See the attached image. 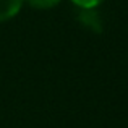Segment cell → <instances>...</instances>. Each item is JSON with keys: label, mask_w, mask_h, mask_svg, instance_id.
I'll list each match as a JSON object with an SVG mask.
<instances>
[{"label": "cell", "mask_w": 128, "mask_h": 128, "mask_svg": "<svg viewBox=\"0 0 128 128\" xmlns=\"http://www.w3.org/2000/svg\"><path fill=\"white\" fill-rule=\"evenodd\" d=\"M24 0H0V23L8 21L18 15Z\"/></svg>", "instance_id": "obj_2"}, {"label": "cell", "mask_w": 128, "mask_h": 128, "mask_svg": "<svg viewBox=\"0 0 128 128\" xmlns=\"http://www.w3.org/2000/svg\"><path fill=\"white\" fill-rule=\"evenodd\" d=\"M28 2L29 6L32 8H38V10H49V8H54L57 6L62 0H24Z\"/></svg>", "instance_id": "obj_3"}, {"label": "cell", "mask_w": 128, "mask_h": 128, "mask_svg": "<svg viewBox=\"0 0 128 128\" xmlns=\"http://www.w3.org/2000/svg\"><path fill=\"white\" fill-rule=\"evenodd\" d=\"M78 21H80V24H81L83 28L89 29V31L96 32V34L102 32V28H104L102 18L99 16V13H97L94 8L80 10V13H78Z\"/></svg>", "instance_id": "obj_1"}, {"label": "cell", "mask_w": 128, "mask_h": 128, "mask_svg": "<svg viewBox=\"0 0 128 128\" xmlns=\"http://www.w3.org/2000/svg\"><path fill=\"white\" fill-rule=\"evenodd\" d=\"M76 6H80L81 10H88V8H96L97 5L104 2V0H72Z\"/></svg>", "instance_id": "obj_4"}]
</instances>
